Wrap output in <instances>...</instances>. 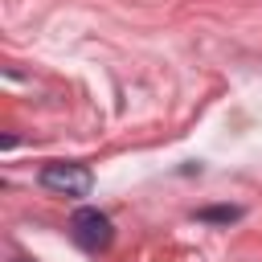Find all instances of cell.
Instances as JSON below:
<instances>
[{
  "mask_svg": "<svg viewBox=\"0 0 262 262\" xmlns=\"http://www.w3.org/2000/svg\"><path fill=\"white\" fill-rule=\"evenodd\" d=\"M70 237H74L82 250L98 254V250H106V246L115 242V225H111V217H106L102 209H90V205H82V209L70 217Z\"/></svg>",
  "mask_w": 262,
  "mask_h": 262,
  "instance_id": "6da1fadb",
  "label": "cell"
},
{
  "mask_svg": "<svg viewBox=\"0 0 262 262\" xmlns=\"http://www.w3.org/2000/svg\"><path fill=\"white\" fill-rule=\"evenodd\" d=\"M37 180H41V188H49L57 196H90V188H94V176L86 164H45L37 172Z\"/></svg>",
  "mask_w": 262,
  "mask_h": 262,
  "instance_id": "7a4b0ae2",
  "label": "cell"
},
{
  "mask_svg": "<svg viewBox=\"0 0 262 262\" xmlns=\"http://www.w3.org/2000/svg\"><path fill=\"white\" fill-rule=\"evenodd\" d=\"M237 217H242L237 205H209V209H196V221H213V225H229V221H237Z\"/></svg>",
  "mask_w": 262,
  "mask_h": 262,
  "instance_id": "3957f363",
  "label": "cell"
},
{
  "mask_svg": "<svg viewBox=\"0 0 262 262\" xmlns=\"http://www.w3.org/2000/svg\"><path fill=\"white\" fill-rule=\"evenodd\" d=\"M16 262H25V258H16Z\"/></svg>",
  "mask_w": 262,
  "mask_h": 262,
  "instance_id": "277c9868",
  "label": "cell"
}]
</instances>
